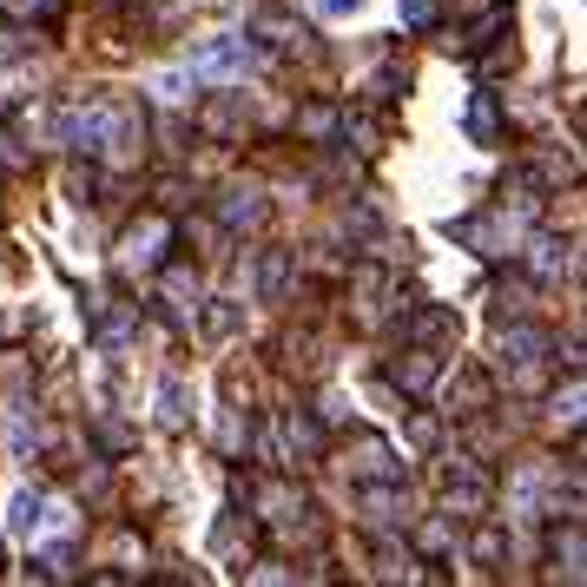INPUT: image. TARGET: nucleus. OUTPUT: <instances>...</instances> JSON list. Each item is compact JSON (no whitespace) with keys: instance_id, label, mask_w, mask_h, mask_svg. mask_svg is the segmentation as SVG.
Segmentation results:
<instances>
[{"instance_id":"9b49d317","label":"nucleus","mask_w":587,"mask_h":587,"mask_svg":"<svg viewBox=\"0 0 587 587\" xmlns=\"http://www.w3.org/2000/svg\"><path fill=\"white\" fill-rule=\"evenodd\" d=\"M409 337H423V344H430V337H456V317H449V310H423Z\"/></svg>"},{"instance_id":"f03ea898","label":"nucleus","mask_w":587,"mask_h":587,"mask_svg":"<svg viewBox=\"0 0 587 587\" xmlns=\"http://www.w3.org/2000/svg\"><path fill=\"white\" fill-rule=\"evenodd\" d=\"M443 501H449V509H462V515H482V509H488V475L469 469V462L443 469Z\"/></svg>"},{"instance_id":"f257e3e1","label":"nucleus","mask_w":587,"mask_h":587,"mask_svg":"<svg viewBox=\"0 0 587 587\" xmlns=\"http://www.w3.org/2000/svg\"><path fill=\"white\" fill-rule=\"evenodd\" d=\"M244 66H258V47L238 40V34H218V40L192 47V73H205V79H238Z\"/></svg>"},{"instance_id":"4468645a","label":"nucleus","mask_w":587,"mask_h":587,"mask_svg":"<svg viewBox=\"0 0 587 587\" xmlns=\"http://www.w3.org/2000/svg\"><path fill=\"white\" fill-rule=\"evenodd\" d=\"M297 126H304L310 139H330V132H337V113H330V106H310V113H304Z\"/></svg>"},{"instance_id":"39448f33","label":"nucleus","mask_w":587,"mask_h":587,"mask_svg":"<svg viewBox=\"0 0 587 587\" xmlns=\"http://www.w3.org/2000/svg\"><path fill=\"white\" fill-rule=\"evenodd\" d=\"M357 456H363L357 469H363L370 482H396V475H403V469H396V456H390V443H377V436H370V443H357Z\"/></svg>"},{"instance_id":"6e6552de","label":"nucleus","mask_w":587,"mask_h":587,"mask_svg":"<svg viewBox=\"0 0 587 587\" xmlns=\"http://www.w3.org/2000/svg\"><path fill=\"white\" fill-rule=\"evenodd\" d=\"M225 225H265V199L258 192H231L225 199Z\"/></svg>"},{"instance_id":"dca6fc26","label":"nucleus","mask_w":587,"mask_h":587,"mask_svg":"<svg viewBox=\"0 0 587 587\" xmlns=\"http://www.w3.org/2000/svg\"><path fill=\"white\" fill-rule=\"evenodd\" d=\"M205 330H212V337H225V330H238V310H225V304H218V310L205 317Z\"/></svg>"},{"instance_id":"1a4fd4ad","label":"nucleus","mask_w":587,"mask_h":587,"mask_svg":"<svg viewBox=\"0 0 587 587\" xmlns=\"http://www.w3.org/2000/svg\"><path fill=\"white\" fill-rule=\"evenodd\" d=\"M8 528H14V535H34V528H40V495H34V488H21V495H14Z\"/></svg>"},{"instance_id":"f3484780","label":"nucleus","mask_w":587,"mask_h":587,"mask_svg":"<svg viewBox=\"0 0 587 587\" xmlns=\"http://www.w3.org/2000/svg\"><path fill=\"white\" fill-rule=\"evenodd\" d=\"M363 0H317V14H357Z\"/></svg>"},{"instance_id":"f8f14e48","label":"nucleus","mask_w":587,"mask_h":587,"mask_svg":"<svg viewBox=\"0 0 587 587\" xmlns=\"http://www.w3.org/2000/svg\"><path fill=\"white\" fill-rule=\"evenodd\" d=\"M403 27H436V14H443V0H403Z\"/></svg>"},{"instance_id":"0eeeda50","label":"nucleus","mask_w":587,"mask_h":587,"mask_svg":"<svg viewBox=\"0 0 587 587\" xmlns=\"http://www.w3.org/2000/svg\"><path fill=\"white\" fill-rule=\"evenodd\" d=\"M430 377H436V350H409V363H396L403 390H430Z\"/></svg>"},{"instance_id":"9d476101","label":"nucleus","mask_w":587,"mask_h":587,"mask_svg":"<svg viewBox=\"0 0 587 587\" xmlns=\"http://www.w3.org/2000/svg\"><path fill=\"white\" fill-rule=\"evenodd\" d=\"M501 350H509V363H535V357H541V337H535V330H509Z\"/></svg>"},{"instance_id":"ddd939ff","label":"nucleus","mask_w":587,"mask_h":587,"mask_svg":"<svg viewBox=\"0 0 587 587\" xmlns=\"http://www.w3.org/2000/svg\"><path fill=\"white\" fill-rule=\"evenodd\" d=\"M284 278H291L284 251H271V258H265V304H278V297H284Z\"/></svg>"},{"instance_id":"7ed1b4c3","label":"nucleus","mask_w":587,"mask_h":587,"mask_svg":"<svg viewBox=\"0 0 587 587\" xmlns=\"http://www.w3.org/2000/svg\"><path fill=\"white\" fill-rule=\"evenodd\" d=\"M165 238H173V225H165V218H145V225H132L126 231V265H158L165 258Z\"/></svg>"},{"instance_id":"2eb2a0df","label":"nucleus","mask_w":587,"mask_h":587,"mask_svg":"<svg viewBox=\"0 0 587 587\" xmlns=\"http://www.w3.org/2000/svg\"><path fill=\"white\" fill-rule=\"evenodd\" d=\"M535 251H541V258H535V271H561V265H567L554 238H535Z\"/></svg>"},{"instance_id":"20e7f679","label":"nucleus","mask_w":587,"mask_h":587,"mask_svg":"<svg viewBox=\"0 0 587 587\" xmlns=\"http://www.w3.org/2000/svg\"><path fill=\"white\" fill-rule=\"evenodd\" d=\"M495 132H501L495 93H475V100H469V139H475V145H495Z\"/></svg>"},{"instance_id":"423d86ee","label":"nucleus","mask_w":587,"mask_h":587,"mask_svg":"<svg viewBox=\"0 0 587 587\" xmlns=\"http://www.w3.org/2000/svg\"><path fill=\"white\" fill-rule=\"evenodd\" d=\"M158 423H165V430L186 423V383H179V377H158Z\"/></svg>"}]
</instances>
